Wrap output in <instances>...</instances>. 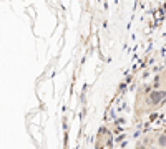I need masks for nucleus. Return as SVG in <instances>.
I'll return each mask as SVG.
<instances>
[{"label":"nucleus","instance_id":"nucleus-1","mask_svg":"<svg viewBox=\"0 0 166 149\" xmlns=\"http://www.w3.org/2000/svg\"><path fill=\"white\" fill-rule=\"evenodd\" d=\"M164 142H166V138L161 136V138H159V144H164Z\"/></svg>","mask_w":166,"mask_h":149}]
</instances>
